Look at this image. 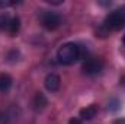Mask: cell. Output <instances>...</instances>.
<instances>
[{"label":"cell","instance_id":"1","mask_svg":"<svg viewBox=\"0 0 125 124\" xmlns=\"http://www.w3.org/2000/svg\"><path fill=\"white\" fill-rule=\"evenodd\" d=\"M82 56V48L80 45L74 44V42H67L60 47L58 53H57V60L62 66H70L73 63H76Z\"/></svg>","mask_w":125,"mask_h":124},{"label":"cell","instance_id":"2","mask_svg":"<svg viewBox=\"0 0 125 124\" xmlns=\"http://www.w3.org/2000/svg\"><path fill=\"white\" fill-rule=\"evenodd\" d=\"M125 26V6L112 10L103 21L105 31H119Z\"/></svg>","mask_w":125,"mask_h":124},{"label":"cell","instance_id":"3","mask_svg":"<svg viewBox=\"0 0 125 124\" xmlns=\"http://www.w3.org/2000/svg\"><path fill=\"white\" fill-rule=\"evenodd\" d=\"M39 22L45 29L54 31L61 25V16L55 12H51V10H42L39 13Z\"/></svg>","mask_w":125,"mask_h":124},{"label":"cell","instance_id":"4","mask_svg":"<svg viewBox=\"0 0 125 124\" xmlns=\"http://www.w3.org/2000/svg\"><path fill=\"white\" fill-rule=\"evenodd\" d=\"M103 70V62L96 57H89L83 63V73L87 76H96Z\"/></svg>","mask_w":125,"mask_h":124},{"label":"cell","instance_id":"5","mask_svg":"<svg viewBox=\"0 0 125 124\" xmlns=\"http://www.w3.org/2000/svg\"><path fill=\"white\" fill-rule=\"evenodd\" d=\"M60 85H61V79L58 74L55 73H50L47 77H45V88L50 91V92H55L60 89Z\"/></svg>","mask_w":125,"mask_h":124},{"label":"cell","instance_id":"6","mask_svg":"<svg viewBox=\"0 0 125 124\" xmlns=\"http://www.w3.org/2000/svg\"><path fill=\"white\" fill-rule=\"evenodd\" d=\"M97 114V105H87L86 108H83L80 111V120H92L94 115Z\"/></svg>","mask_w":125,"mask_h":124},{"label":"cell","instance_id":"7","mask_svg":"<svg viewBox=\"0 0 125 124\" xmlns=\"http://www.w3.org/2000/svg\"><path fill=\"white\" fill-rule=\"evenodd\" d=\"M12 77L7 73H0V92L6 93L12 88Z\"/></svg>","mask_w":125,"mask_h":124},{"label":"cell","instance_id":"8","mask_svg":"<svg viewBox=\"0 0 125 124\" xmlns=\"http://www.w3.org/2000/svg\"><path fill=\"white\" fill-rule=\"evenodd\" d=\"M19 28H21V21H19V18L12 16L10 24H9V28H7V34H9L10 37H15V35L19 32Z\"/></svg>","mask_w":125,"mask_h":124},{"label":"cell","instance_id":"9","mask_svg":"<svg viewBox=\"0 0 125 124\" xmlns=\"http://www.w3.org/2000/svg\"><path fill=\"white\" fill-rule=\"evenodd\" d=\"M15 117H16V115L12 112V110L7 108V110H4V111L0 112V124H9L10 121L15 120Z\"/></svg>","mask_w":125,"mask_h":124},{"label":"cell","instance_id":"10","mask_svg":"<svg viewBox=\"0 0 125 124\" xmlns=\"http://www.w3.org/2000/svg\"><path fill=\"white\" fill-rule=\"evenodd\" d=\"M33 105H35V108L38 110V108H44L45 105H47V98L42 95V93H36V96H35V101H33Z\"/></svg>","mask_w":125,"mask_h":124},{"label":"cell","instance_id":"11","mask_svg":"<svg viewBox=\"0 0 125 124\" xmlns=\"http://www.w3.org/2000/svg\"><path fill=\"white\" fill-rule=\"evenodd\" d=\"M10 19H12V16H9V15H0V31H6L7 32L9 24H10Z\"/></svg>","mask_w":125,"mask_h":124},{"label":"cell","instance_id":"12","mask_svg":"<svg viewBox=\"0 0 125 124\" xmlns=\"http://www.w3.org/2000/svg\"><path fill=\"white\" fill-rule=\"evenodd\" d=\"M15 1H10V0H0V7H9V6H13Z\"/></svg>","mask_w":125,"mask_h":124},{"label":"cell","instance_id":"13","mask_svg":"<svg viewBox=\"0 0 125 124\" xmlns=\"http://www.w3.org/2000/svg\"><path fill=\"white\" fill-rule=\"evenodd\" d=\"M68 124H82V120L80 118H71Z\"/></svg>","mask_w":125,"mask_h":124},{"label":"cell","instance_id":"14","mask_svg":"<svg viewBox=\"0 0 125 124\" xmlns=\"http://www.w3.org/2000/svg\"><path fill=\"white\" fill-rule=\"evenodd\" d=\"M114 124H125V118H121V120H116Z\"/></svg>","mask_w":125,"mask_h":124},{"label":"cell","instance_id":"15","mask_svg":"<svg viewBox=\"0 0 125 124\" xmlns=\"http://www.w3.org/2000/svg\"><path fill=\"white\" fill-rule=\"evenodd\" d=\"M124 44H125V35H124Z\"/></svg>","mask_w":125,"mask_h":124}]
</instances>
